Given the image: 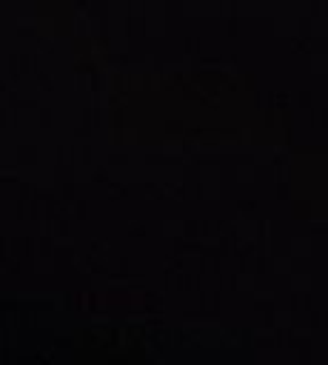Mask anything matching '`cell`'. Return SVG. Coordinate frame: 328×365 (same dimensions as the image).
<instances>
[]
</instances>
